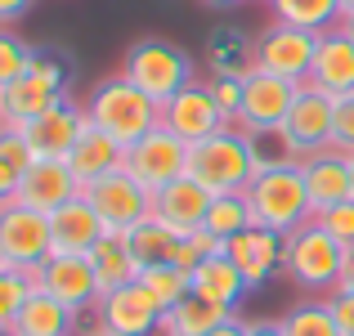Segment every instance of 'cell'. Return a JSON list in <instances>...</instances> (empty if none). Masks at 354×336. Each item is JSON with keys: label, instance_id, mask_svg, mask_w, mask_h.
<instances>
[{"label": "cell", "instance_id": "8992f818", "mask_svg": "<svg viewBox=\"0 0 354 336\" xmlns=\"http://www.w3.org/2000/svg\"><path fill=\"white\" fill-rule=\"evenodd\" d=\"M63 99H68V68H63L54 54L36 50L32 72L0 90V112H5L9 126H27V121H36L41 112H50L54 104H63Z\"/></svg>", "mask_w": 354, "mask_h": 336}, {"label": "cell", "instance_id": "7c38bea8", "mask_svg": "<svg viewBox=\"0 0 354 336\" xmlns=\"http://www.w3.org/2000/svg\"><path fill=\"white\" fill-rule=\"evenodd\" d=\"M332 112H337V99L332 95H323V90H314V86H301L287 121L278 126V135L287 139L296 162L314 157L319 148H332Z\"/></svg>", "mask_w": 354, "mask_h": 336}, {"label": "cell", "instance_id": "484cf974", "mask_svg": "<svg viewBox=\"0 0 354 336\" xmlns=\"http://www.w3.org/2000/svg\"><path fill=\"white\" fill-rule=\"evenodd\" d=\"M225 319H234V310H225V305H216V301H207V296L189 292L180 305H171V310L162 314L157 336H211Z\"/></svg>", "mask_w": 354, "mask_h": 336}, {"label": "cell", "instance_id": "52a82bcc", "mask_svg": "<svg viewBox=\"0 0 354 336\" xmlns=\"http://www.w3.org/2000/svg\"><path fill=\"white\" fill-rule=\"evenodd\" d=\"M296 95H301V86H296V81L251 68L247 77H242V108H238V121H234V126L247 130V135H269V130H278L287 121Z\"/></svg>", "mask_w": 354, "mask_h": 336}, {"label": "cell", "instance_id": "7402d4cb", "mask_svg": "<svg viewBox=\"0 0 354 336\" xmlns=\"http://www.w3.org/2000/svg\"><path fill=\"white\" fill-rule=\"evenodd\" d=\"M301 171H305V189H310L314 211L337 207V202L354 198L350 153H341V148H319L314 157H305V162H301Z\"/></svg>", "mask_w": 354, "mask_h": 336}, {"label": "cell", "instance_id": "f35d334b", "mask_svg": "<svg viewBox=\"0 0 354 336\" xmlns=\"http://www.w3.org/2000/svg\"><path fill=\"white\" fill-rule=\"evenodd\" d=\"M332 148L354 157V95L337 99V112H332Z\"/></svg>", "mask_w": 354, "mask_h": 336}, {"label": "cell", "instance_id": "816d5d0a", "mask_svg": "<svg viewBox=\"0 0 354 336\" xmlns=\"http://www.w3.org/2000/svg\"><path fill=\"white\" fill-rule=\"evenodd\" d=\"M0 336H18V332H14V328H0Z\"/></svg>", "mask_w": 354, "mask_h": 336}, {"label": "cell", "instance_id": "ab89813d", "mask_svg": "<svg viewBox=\"0 0 354 336\" xmlns=\"http://www.w3.org/2000/svg\"><path fill=\"white\" fill-rule=\"evenodd\" d=\"M207 90H211V99L220 104V112H225L229 121H238V108H242V77H211Z\"/></svg>", "mask_w": 354, "mask_h": 336}, {"label": "cell", "instance_id": "f546056e", "mask_svg": "<svg viewBox=\"0 0 354 336\" xmlns=\"http://www.w3.org/2000/svg\"><path fill=\"white\" fill-rule=\"evenodd\" d=\"M274 23L305 27V32H332L341 23V0H269Z\"/></svg>", "mask_w": 354, "mask_h": 336}, {"label": "cell", "instance_id": "ffe728a7", "mask_svg": "<svg viewBox=\"0 0 354 336\" xmlns=\"http://www.w3.org/2000/svg\"><path fill=\"white\" fill-rule=\"evenodd\" d=\"M305 86L323 90V95H332V99L354 95V41L341 27L319 32V50H314V68H310V81H305Z\"/></svg>", "mask_w": 354, "mask_h": 336}, {"label": "cell", "instance_id": "1f68e13d", "mask_svg": "<svg viewBox=\"0 0 354 336\" xmlns=\"http://www.w3.org/2000/svg\"><path fill=\"white\" fill-rule=\"evenodd\" d=\"M251 202L247 193H220V198H211V211H207V224L202 229H211L216 238H238L242 229H251Z\"/></svg>", "mask_w": 354, "mask_h": 336}, {"label": "cell", "instance_id": "f907efd6", "mask_svg": "<svg viewBox=\"0 0 354 336\" xmlns=\"http://www.w3.org/2000/svg\"><path fill=\"white\" fill-rule=\"evenodd\" d=\"M341 14H354V0H341Z\"/></svg>", "mask_w": 354, "mask_h": 336}, {"label": "cell", "instance_id": "d590c367", "mask_svg": "<svg viewBox=\"0 0 354 336\" xmlns=\"http://www.w3.org/2000/svg\"><path fill=\"white\" fill-rule=\"evenodd\" d=\"M211 256H225V238H216L211 229H198V233H189V238H180V251H175V265L180 269H198L202 260H211Z\"/></svg>", "mask_w": 354, "mask_h": 336}, {"label": "cell", "instance_id": "60d3db41", "mask_svg": "<svg viewBox=\"0 0 354 336\" xmlns=\"http://www.w3.org/2000/svg\"><path fill=\"white\" fill-rule=\"evenodd\" d=\"M328 305H332V319H337L341 336H354V292L337 287V292H328Z\"/></svg>", "mask_w": 354, "mask_h": 336}, {"label": "cell", "instance_id": "7a4b0ae2", "mask_svg": "<svg viewBox=\"0 0 354 336\" xmlns=\"http://www.w3.org/2000/svg\"><path fill=\"white\" fill-rule=\"evenodd\" d=\"M247 202H251V220L283 233V238L314 220V202H310V189H305L301 162H283V166L260 171L247 184Z\"/></svg>", "mask_w": 354, "mask_h": 336}, {"label": "cell", "instance_id": "4316f807", "mask_svg": "<svg viewBox=\"0 0 354 336\" xmlns=\"http://www.w3.org/2000/svg\"><path fill=\"white\" fill-rule=\"evenodd\" d=\"M90 265H95V278H99V287H104V292L139 283V269H144V265L135 260V251L126 247V238H121V233H104V238L95 242V251H90Z\"/></svg>", "mask_w": 354, "mask_h": 336}, {"label": "cell", "instance_id": "836d02e7", "mask_svg": "<svg viewBox=\"0 0 354 336\" xmlns=\"http://www.w3.org/2000/svg\"><path fill=\"white\" fill-rule=\"evenodd\" d=\"M36 292V278L27 269H0V328H14L18 310Z\"/></svg>", "mask_w": 354, "mask_h": 336}, {"label": "cell", "instance_id": "e575fe53", "mask_svg": "<svg viewBox=\"0 0 354 336\" xmlns=\"http://www.w3.org/2000/svg\"><path fill=\"white\" fill-rule=\"evenodd\" d=\"M32 59H36L32 45H27L23 36H14L9 27H0V90L14 86L18 77H27V72H32Z\"/></svg>", "mask_w": 354, "mask_h": 336}, {"label": "cell", "instance_id": "e0dca14e", "mask_svg": "<svg viewBox=\"0 0 354 336\" xmlns=\"http://www.w3.org/2000/svg\"><path fill=\"white\" fill-rule=\"evenodd\" d=\"M81 193L77 175H72L68 162H54V157H36L32 166H27L23 175H18V198L23 207L41 211V216H54V211L63 207V202H72Z\"/></svg>", "mask_w": 354, "mask_h": 336}, {"label": "cell", "instance_id": "2e32d148", "mask_svg": "<svg viewBox=\"0 0 354 336\" xmlns=\"http://www.w3.org/2000/svg\"><path fill=\"white\" fill-rule=\"evenodd\" d=\"M86 126H90L86 104H72V99H63V104H54L50 112H41L36 121H27L23 135H27V144H32L36 157L68 162L72 148H77V139L86 135Z\"/></svg>", "mask_w": 354, "mask_h": 336}, {"label": "cell", "instance_id": "f5cc1de1", "mask_svg": "<svg viewBox=\"0 0 354 336\" xmlns=\"http://www.w3.org/2000/svg\"><path fill=\"white\" fill-rule=\"evenodd\" d=\"M0 269H9V265H5V256H0Z\"/></svg>", "mask_w": 354, "mask_h": 336}, {"label": "cell", "instance_id": "30bf717a", "mask_svg": "<svg viewBox=\"0 0 354 336\" xmlns=\"http://www.w3.org/2000/svg\"><path fill=\"white\" fill-rule=\"evenodd\" d=\"M86 198H90V207L99 211V220H104L108 233H130L139 220L153 216V193H148L126 166L113 171V175H104V180H95L86 189Z\"/></svg>", "mask_w": 354, "mask_h": 336}, {"label": "cell", "instance_id": "f1b7e54d", "mask_svg": "<svg viewBox=\"0 0 354 336\" xmlns=\"http://www.w3.org/2000/svg\"><path fill=\"white\" fill-rule=\"evenodd\" d=\"M126 238V247L135 251V260L139 265H171L175 260V251H180V233L175 229H166L157 216H148V220H139L130 233H121Z\"/></svg>", "mask_w": 354, "mask_h": 336}, {"label": "cell", "instance_id": "681fc988", "mask_svg": "<svg viewBox=\"0 0 354 336\" xmlns=\"http://www.w3.org/2000/svg\"><path fill=\"white\" fill-rule=\"evenodd\" d=\"M202 5H211V9H229V5H238V0H202Z\"/></svg>", "mask_w": 354, "mask_h": 336}, {"label": "cell", "instance_id": "d6a6232c", "mask_svg": "<svg viewBox=\"0 0 354 336\" xmlns=\"http://www.w3.org/2000/svg\"><path fill=\"white\" fill-rule=\"evenodd\" d=\"M283 332L287 336H341L328 301H301V305H292L287 319H283Z\"/></svg>", "mask_w": 354, "mask_h": 336}, {"label": "cell", "instance_id": "db71d44e", "mask_svg": "<svg viewBox=\"0 0 354 336\" xmlns=\"http://www.w3.org/2000/svg\"><path fill=\"white\" fill-rule=\"evenodd\" d=\"M0 126H5V112H0Z\"/></svg>", "mask_w": 354, "mask_h": 336}, {"label": "cell", "instance_id": "5b68a950", "mask_svg": "<svg viewBox=\"0 0 354 336\" xmlns=\"http://www.w3.org/2000/svg\"><path fill=\"white\" fill-rule=\"evenodd\" d=\"M121 77L135 81L153 104H166L175 99L184 86H193V59L171 41H135L126 50V63H121Z\"/></svg>", "mask_w": 354, "mask_h": 336}, {"label": "cell", "instance_id": "3957f363", "mask_svg": "<svg viewBox=\"0 0 354 336\" xmlns=\"http://www.w3.org/2000/svg\"><path fill=\"white\" fill-rule=\"evenodd\" d=\"M189 175L211 193H247V184L256 180V148H251V135L238 126H225L220 135L202 139V144H189Z\"/></svg>", "mask_w": 354, "mask_h": 336}, {"label": "cell", "instance_id": "9a60e30c", "mask_svg": "<svg viewBox=\"0 0 354 336\" xmlns=\"http://www.w3.org/2000/svg\"><path fill=\"white\" fill-rule=\"evenodd\" d=\"M95 323L104 332H113V336H157V328H162V305H157L139 283L113 287V292L99 296Z\"/></svg>", "mask_w": 354, "mask_h": 336}, {"label": "cell", "instance_id": "ac0fdd59", "mask_svg": "<svg viewBox=\"0 0 354 336\" xmlns=\"http://www.w3.org/2000/svg\"><path fill=\"white\" fill-rule=\"evenodd\" d=\"M283 242H287L283 233L265 229V224H251V229H242L238 238L225 242V256L242 269L247 287L256 292V287H265L274 274H283Z\"/></svg>", "mask_w": 354, "mask_h": 336}, {"label": "cell", "instance_id": "83f0119b", "mask_svg": "<svg viewBox=\"0 0 354 336\" xmlns=\"http://www.w3.org/2000/svg\"><path fill=\"white\" fill-rule=\"evenodd\" d=\"M207 59L216 77H247L256 68V41H247L234 27H220L207 36Z\"/></svg>", "mask_w": 354, "mask_h": 336}, {"label": "cell", "instance_id": "ba28073f", "mask_svg": "<svg viewBox=\"0 0 354 336\" xmlns=\"http://www.w3.org/2000/svg\"><path fill=\"white\" fill-rule=\"evenodd\" d=\"M126 171L144 184L148 193H162L166 184L189 175V144L180 135H171L166 126H153L139 144L126 148Z\"/></svg>", "mask_w": 354, "mask_h": 336}, {"label": "cell", "instance_id": "4dcf8cb0", "mask_svg": "<svg viewBox=\"0 0 354 336\" xmlns=\"http://www.w3.org/2000/svg\"><path fill=\"white\" fill-rule=\"evenodd\" d=\"M139 287H144V292L162 305V314H166L171 305H180L184 296L193 292V278H189V269H180L171 260V265H148V269H139Z\"/></svg>", "mask_w": 354, "mask_h": 336}, {"label": "cell", "instance_id": "7bdbcfd3", "mask_svg": "<svg viewBox=\"0 0 354 336\" xmlns=\"http://www.w3.org/2000/svg\"><path fill=\"white\" fill-rule=\"evenodd\" d=\"M14 198H18V171H9V166L0 162V207L14 202Z\"/></svg>", "mask_w": 354, "mask_h": 336}, {"label": "cell", "instance_id": "f6af8a7d", "mask_svg": "<svg viewBox=\"0 0 354 336\" xmlns=\"http://www.w3.org/2000/svg\"><path fill=\"white\" fill-rule=\"evenodd\" d=\"M247 336H287L283 323H247Z\"/></svg>", "mask_w": 354, "mask_h": 336}, {"label": "cell", "instance_id": "ee69618b", "mask_svg": "<svg viewBox=\"0 0 354 336\" xmlns=\"http://www.w3.org/2000/svg\"><path fill=\"white\" fill-rule=\"evenodd\" d=\"M211 336H247V319H242V314H234V319H225Z\"/></svg>", "mask_w": 354, "mask_h": 336}, {"label": "cell", "instance_id": "5bb4252c", "mask_svg": "<svg viewBox=\"0 0 354 336\" xmlns=\"http://www.w3.org/2000/svg\"><path fill=\"white\" fill-rule=\"evenodd\" d=\"M162 126L171 130V135H180L184 144H202V139L220 135L225 126H234V121L220 112V104L211 99L207 81H193V86H184L175 99H166L162 104Z\"/></svg>", "mask_w": 354, "mask_h": 336}, {"label": "cell", "instance_id": "277c9868", "mask_svg": "<svg viewBox=\"0 0 354 336\" xmlns=\"http://www.w3.org/2000/svg\"><path fill=\"white\" fill-rule=\"evenodd\" d=\"M341 269H346V247L319 224H301L283 242V274L305 292H337Z\"/></svg>", "mask_w": 354, "mask_h": 336}, {"label": "cell", "instance_id": "44dd1931", "mask_svg": "<svg viewBox=\"0 0 354 336\" xmlns=\"http://www.w3.org/2000/svg\"><path fill=\"white\" fill-rule=\"evenodd\" d=\"M207 211H211V193L202 189L193 175H184V180L166 184L162 193H153V216L162 220L166 229H175L180 238L198 233L202 224H207Z\"/></svg>", "mask_w": 354, "mask_h": 336}, {"label": "cell", "instance_id": "b9f144b4", "mask_svg": "<svg viewBox=\"0 0 354 336\" xmlns=\"http://www.w3.org/2000/svg\"><path fill=\"white\" fill-rule=\"evenodd\" d=\"M32 5H36V0H0V27H14Z\"/></svg>", "mask_w": 354, "mask_h": 336}, {"label": "cell", "instance_id": "c3c4849f", "mask_svg": "<svg viewBox=\"0 0 354 336\" xmlns=\"http://www.w3.org/2000/svg\"><path fill=\"white\" fill-rule=\"evenodd\" d=\"M81 336H113V332H104L99 323H90V328H81Z\"/></svg>", "mask_w": 354, "mask_h": 336}, {"label": "cell", "instance_id": "7dc6e473", "mask_svg": "<svg viewBox=\"0 0 354 336\" xmlns=\"http://www.w3.org/2000/svg\"><path fill=\"white\" fill-rule=\"evenodd\" d=\"M337 27H341V32H346L350 41H354V14H341V23H337Z\"/></svg>", "mask_w": 354, "mask_h": 336}, {"label": "cell", "instance_id": "8d00e7d4", "mask_svg": "<svg viewBox=\"0 0 354 336\" xmlns=\"http://www.w3.org/2000/svg\"><path fill=\"white\" fill-rule=\"evenodd\" d=\"M314 224L319 229H328L332 238L341 242V247H354V198H346V202H337V207H323V211H314Z\"/></svg>", "mask_w": 354, "mask_h": 336}, {"label": "cell", "instance_id": "d6986e66", "mask_svg": "<svg viewBox=\"0 0 354 336\" xmlns=\"http://www.w3.org/2000/svg\"><path fill=\"white\" fill-rule=\"evenodd\" d=\"M104 220L99 211L90 207L86 193H77L72 202H63L59 211L50 216V242H54V256H90L95 242L104 238Z\"/></svg>", "mask_w": 354, "mask_h": 336}, {"label": "cell", "instance_id": "cb8c5ba5", "mask_svg": "<svg viewBox=\"0 0 354 336\" xmlns=\"http://www.w3.org/2000/svg\"><path fill=\"white\" fill-rule=\"evenodd\" d=\"M77 319H81L77 310H68L63 301H54L50 292H41V287H36V292L27 296V305L18 310L14 332L18 336H81Z\"/></svg>", "mask_w": 354, "mask_h": 336}, {"label": "cell", "instance_id": "bcb514c9", "mask_svg": "<svg viewBox=\"0 0 354 336\" xmlns=\"http://www.w3.org/2000/svg\"><path fill=\"white\" fill-rule=\"evenodd\" d=\"M341 287H346V292H354V247L346 251V269H341Z\"/></svg>", "mask_w": 354, "mask_h": 336}, {"label": "cell", "instance_id": "9c48e42d", "mask_svg": "<svg viewBox=\"0 0 354 336\" xmlns=\"http://www.w3.org/2000/svg\"><path fill=\"white\" fill-rule=\"evenodd\" d=\"M0 256L9 269H41L54 256L50 242V216L23 207V202H5L0 207Z\"/></svg>", "mask_w": 354, "mask_h": 336}, {"label": "cell", "instance_id": "d4e9b609", "mask_svg": "<svg viewBox=\"0 0 354 336\" xmlns=\"http://www.w3.org/2000/svg\"><path fill=\"white\" fill-rule=\"evenodd\" d=\"M193 292L198 296H207V301H216V305H225V310H234L238 314V305L247 301V278H242V269L234 265L229 256H211V260H202L198 269H193Z\"/></svg>", "mask_w": 354, "mask_h": 336}, {"label": "cell", "instance_id": "6da1fadb", "mask_svg": "<svg viewBox=\"0 0 354 336\" xmlns=\"http://www.w3.org/2000/svg\"><path fill=\"white\" fill-rule=\"evenodd\" d=\"M86 117H90V126H99L104 135H113L121 148H130L153 126H162V104H153L135 81H126L117 72V77H104L95 90H90Z\"/></svg>", "mask_w": 354, "mask_h": 336}, {"label": "cell", "instance_id": "11a10c76", "mask_svg": "<svg viewBox=\"0 0 354 336\" xmlns=\"http://www.w3.org/2000/svg\"><path fill=\"white\" fill-rule=\"evenodd\" d=\"M350 171H354V157H350Z\"/></svg>", "mask_w": 354, "mask_h": 336}, {"label": "cell", "instance_id": "8fae6325", "mask_svg": "<svg viewBox=\"0 0 354 336\" xmlns=\"http://www.w3.org/2000/svg\"><path fill=\"white\" fill-rule=\"evenodd\" d=\"M314 50H319V32L274 23L256 36V68L305 86V81H310V68H314Z\"/></svg>", "mask_w": 354, "mask_h": 336}, {"label": "cell", "instance_id": "4fadbf2b", "mask_svg": "<svg viewBox=\"0 0 354 336\" xmlns=\"http://www.w3.org/2000/svg\"><path fill=\"white\" fill-rule=\"evenodd\" d=\"M32 278H36L41 292H50L54 301H63L77 314H95L99 296H104L90 256H50L41 269H32Z\"/></svg>", "mask_w": 354, "mask_h": 336}, {"label": "cell", "instance_id": "74e56055", "mask_svg": "<svg viewBox=\"0 0 354 336\" xmlns=\"http://www.w3.org/2000/svg\"><path fill=\"white\" fill-rule=\"evenodd\" d=\"M0 162H5L9 171H18V175L36 162V153H32V144H27L23 126H9V121L0 126Z\"/></svg>", "mask_w": 354, "mask_h": 336}, {"label": "cell", "instance_id": "603a6c76", "mask_svg": "<svg viewBox=\"0 0 354 336\" xmlns=\"http://www.w3.org/2000/svg\"><path fill=\"white\" fill-rule=\"evenodd\" d=\"M68 166H72V175H77L81 193H86L95 180H104V175H113V171H121V166H126V148H121L113 135H104L99 126H86V135L77 139Z\"/></svg>", "mask_w": 354, "mask_h": 336}]
</instances>
